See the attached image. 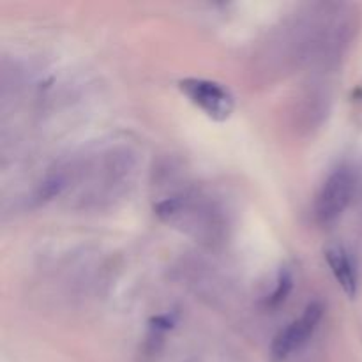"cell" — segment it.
Wrapping results in <instances>:
<instances>
[{"label": "cell", "instance_id": "6da1fadb", "mask_svg": "<svg viewBox=\"0 0 362 362\" xmlns=\"http://www.w3.org/2000/svg\"><path fill=\"white\" fill-rule=\"evenodd\" d=\"M357 179L350 166L332 170L318 189L313 204V216L318 225H331L341 218L356 193Z\"/></svg>", "mask_w": 362, "mask_h": 362}, {"label": "cell", "instance_id": "7a4b0ae2", "mask_svg": "<svg viewBox=\"0 0 362 362\" xmlns=\"http://www.w3.org/2000/svg\"><path fill=\"white\" fill-rule=\"evenodd\" d=\"M182 94L202 110L211 119L223 122L230 119L235 110V99L232 92L218 81L204 80V78H186L179 81Z\"/></svg>", "mask_w": 362, "mask_h": 362}, {"label": "cell", "instance_id": "3957f363", "mask_svg": "<svg viewBox=\"0 0 362 362\" xmlns=\"http://www.w3.org/2000/svg\"><path fill=\"white\" fill-rule=\"evenodd\" d=\"M322 317H324V306L320 303H310L304 308L299 318L286 325L281 332L274 338L271 346V356L276 362L288 359L292 354L299 352L318 329Z\"/></svg>", "mask_w": 362, "mask_h": 362}, {"label": "cell", "instance_id": "277c9868", "mask_svg": "<svg viewBox=\"0 0 362 362\" xmlns=\"http://www.w3.org/2000/svg\"><path fill=\"white\" fill-rule=\"evenodd\" d=\"M325 260L331 267L336 283L341 286L346 297L354 299L357 296V288H359V278H357L356 264L349 251L343 246H331L325 251Z\"/></svg>", "mask_w": 362, "mask_h": 362}, {"label": "cell", "instance_id": "5b68a950", "mask_svg": "<svg viewBox=\"0 0 362 362\" xmlns=\"http://www.w3.org/2000/svg\"><path fill=\"white\" fill-rule=\"evenodd\" d=\"M292 286H293L292 272H290L288 269H281V272H279L278 276V285H276L274 292L267 297L265 304H267L269 308H278L279 304L285 303V299L288 297Z\"/></svg>", "mask_w": 362, "mask_h": 362}]
</instances>
